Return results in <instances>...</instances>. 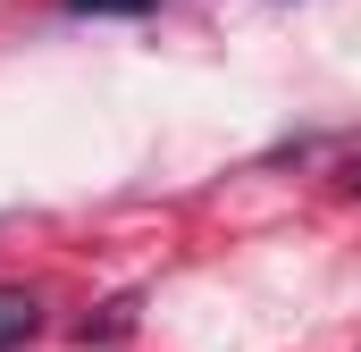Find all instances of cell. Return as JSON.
<instances>
[{
	"label": "cell",
	"instance_id": "obj_1",
	"mask_svg": "<svg viewBox=\"0 0 361 352\" xmlns=\"http://www.w3.org/2000/svg\"><path fill=\"white\" fill-rule=\"evenodd\" d=\"M34 336H42V302L25 285H0V352H25Z\"/></svg>",
	"mask_w": 361,
	"mask_h": 352
},
{
	"label": "cell",
	"instance_id": "obj_2",
	"mask_svg": "<svg viewBox=\"0 0 361 352\" xmlns=\"http://www.w3.org/2000/svg\"><path fill=\"white\" fill-rule=\"evenodd\" d=\"M135 310H143V294L101 302V319H76V344H118V336H135Z\"/></svg>",
	"mask_w": 361,
	"mask_h": 352
},
{
	"label": "cell",
	"instance_id": "obj_3",
	"mask_svg": "<svg viewBox=\"0 0 361 352\" xmlns=\"http://www.w3.org/2000/svg\"><path fill=\"white\" fill-rule=\"evenodd\" d=\"M68 8H76V17H143L152 0H68Z\"/></svg>",
	"mask_w": 361,
	"mask_h": 352
},
{
	"label": "cell",
	"instance_id": "obj_4",
	"mask_svg": "<svg viewBox=\"0 0 361 352\" xmlns=\"http://www.w3.org/2000/svg\"><path fill=\"white\" fill-rule=\"evenodd\" d=\"M336 184H345V193H353V201H361V151H353V160H345V168H336Z\"/></svg>",
	"mask_w": 361,
	"mask_h": 352
}]
</instances>
